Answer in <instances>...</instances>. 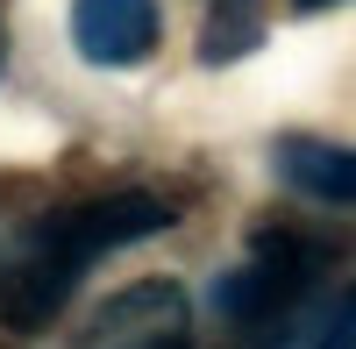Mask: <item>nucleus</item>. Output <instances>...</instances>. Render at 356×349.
<instances>
[{"mask_svg":"<svg viewBox=\"0 0 356 349\" xmlns=\"http://www.w3.org/2000/svg\"><path fill=\"white\" fill-rule=\"evenodd\" d=\"M164 228H171V207L157 193H100V200H79V207L43 214L8 250V264H0V328L8 335L50 328L57 314H65V300L79 293V278L93 271L100 257L129 250V243H150Z\"/></svg>","mask_w":356,"mask_h":349,"instance_id":"obj_1","label":"nucleus"},{"mask_svg":"<svg viewBox=\"0 0 356 349\" xmlns=\"http://www.w3.org/2000/svg\"><path fill=\"white\" fill-rule=\"evenodd\" d=\"M72 349H193V307L171 278L122 285L93 321L79 328Z\"/></svg>","mask_w":356,"mask_h":349,"instance_id":"obj_2","label":"nucleus"},{"mask_svg":"<svg viewBox=\"0 0 356 349\" xmlns=\"http://www.w3.org/2000/svg\"><path fill=\"white\" fill-rule=\"evenodd\" d=\"M307 271H314L307 250H264V257H250L243 271H228V278L214 285V314L235 321V328L278 321V314L307 293Z\"/></svg>","mask_w":356,"mask_h":349,"instance_id":"obj_3","label":"nucleus"},{"mask_svg":"<svg viewBox=\"0 0 356 349\" xmlns=\"http://www.w3.org/2000/svg\"><path fill=\"white\" fill-rule=\"evenodd\" d=\"M72 43L86 65H143L157 50V0H72Z\"/></svg>","mask_w":356,"mask_h":349,"instance_id":"obj_4","label":"nucleus"},{"mask_svg":"<svg viewBox=\"0 0 356 349\" xmlns=\"http://www.w3.org/2000/svg\"><path fill=\"white\" fill-rule=\"evenodd\" d=\"M271 157H278V179L300 186L307 200H321V207H349V200H356V150H349V143L285 136Z\"/></svg>","mask_w":356,"mask_h":349,"instance_id":"obj_5","label":"nucleus"},{"mask_svg":"<svg viewBox=\"0 0 356 349\" xmlns=\"http://www.w3.org/2000/svg\"><path fill=\"white\" fill-rule=\"evenodd\" d=\"M271 349H356V293H335L328 307L300 314Z\"/></svg>","mask_w":356,"mask_h":349,"instance_id":"obj_6","label":"nucleus"},{"mask_svg":"<svg viewBox=\"0 0 356 349\" xmlns=\"http://www.w3.org/2000/svg\"><path fill=\"white\" fill-rule=\"evenodd\" d=\"M257 36H264L257 0H214V15H207V29H200V57L207 65H228V57H243Z\"/></svg>","mask_w":356,"mask_h":349,"instance_id":"obj_7","label":"nucleus"},{"mask_svg":"<svg viewBox=\"0 0 356 349\" xmlns=\"http://www.w3.org/2000/svg\"><path fill=\"white\" fill-rule=\"evenodd\" d=\"M292 8H300V15H321V8H335V0H292Z\"/></svg>","mask_w":356,"mask_h":349,"instance_id":"obj_8","label":"nucleus"}]
</instances>
